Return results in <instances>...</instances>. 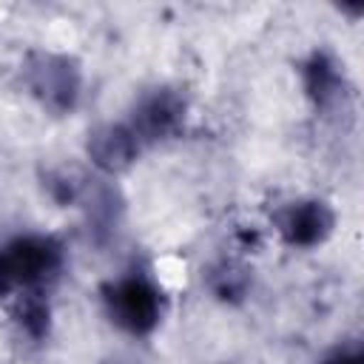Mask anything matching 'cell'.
Masks as SVG:
<instances>
[{
	"label": "cell",
	"mask_w": 364,
	"mask_h": 364,
	"mask_svg": "<svg viewBox=\"0 0 364 364\" xmlns=\"http://www.w3.org/2000/svg\"><path fill=\"white\" fill-rule=\"evenodd\" d=\"M176 117H179V105L171 97H154L151 102H145V108L139 114V128L151 136H159L173 128Z\"/></svg>",
	"instance_id": "5b68a950"
},
{
	"label": "cell",
	"mask_w": 364,
	"mask_h": 364,
	"mask_svg": "<svg viewBox=\"0 0 364 364\" xmlns=\"http://www.w3.org/2000/svg\"><path fill=\"white\" fill-rule=\"evenodd\" d=\"M330 225V216L321 205H301V208H293L284 219V233L290 242H299V245H310L316 239H321V233L327 230Z\"/></svg>",
	"instance_id": "277c9868"
},
{
	"label": "cell",
	"mask_w": 364,
	"mask_h": 364,
	"mask_svg": "<svg viewBox=\"0 0 364 364\" xmlns=\"http://www.w3.org/2000/svg\"><path fill=\"white\" fill-rule=\"evenodd\" d=\"M91 154L100 165L105 168H119L125 165L134 151H136V136L134 131H125V128H105L100 131L97 136H91Z\"/></svg>",
	"instance_id": "3957f363"
},
{
	"label": "cell",
	"mask_w": 364,
	"mask_h": 364,
	"mask_svg": "<svg viewBox=\"0 0 364 364\" xmlns=\"http://www.w3.org/2000/svg\"><path fill=\"white\" fill-rule=\"evenodd\" d=\"M54 262V250L43 239H20L0 253V293L40 279Z\"/></svg>",
	"instance_id": "6da1fadb"
},
{
	"label": "cell",
	"mask_w": 364,
	"mask_h": 364,
	"mask_svg": "<svg viewBox=\"0 0 364 364\" xmlns=\"http://www.w3.org/2000/svg\"><path fill=\"white\" fill-rule=\"evenodd\" d=\"M324 364H361V358H358V355H347V353H338L336 358H330V361H324Z\"/></svg>",
	"instance_id": "8992f818"
},
{
	"label": "cell",
	"mask_w": 364,
	"mask_h": 364,
	"mask_svg": "<svg viewBox=\"0 0 364 364\" xmlns=\"http://www.w3.org/2000/svg\"><path fill=\"white\" fill-rule=\"evenodd\" d=\"M111 310L128 330H148L156 321V293L145 282H122L111 296Z\"/></svg>",
	"instance_id": "7a4b0ae2"
}]
</instances>
